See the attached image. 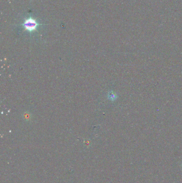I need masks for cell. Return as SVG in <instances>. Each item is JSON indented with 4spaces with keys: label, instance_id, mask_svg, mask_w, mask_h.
I'll list each match as a JSON object with an SVG mask.
<instances>
[{
    "label": "cell",
    "instance_id": "cell-1",
    "mask_svg": "<svg viewBox=\"0 0 182 183\" xmlns=\"http://www.w3.org/2000/svg\"><path fill=\"white\" fill-rule=\"evenodd\" d=\"M40 25V24H39L36 20L31 17L26 19L24 21V23L22 24L24 29L29 32H32L33 31L37 30V27Z\"/></svg>",
    "mask_w": 182,
    "mask_h": 183
},
{
    "label": "cell",
    "instance_id": "cell-2",
    "mask_svg": "<svg viewBox=\"0 0 182 183\" xmlns=\"http://www.w3.org/2000/svg\"><path fill=\"white\" fill-rule=\"evenodd\" d=\"M108 97L111 100H114L116 99V96L114 93H109V94L108 95Z\"/></svg>",
    "mask_w": 182,
    "mask_h": 183
},
{
    "label": "cell",
    "instance_id": "cell-3",
    "mask_svg": "<svg viewBox=\"0 0 182 183\" xmlns=\"http://www.w3.org/2000/svg\"><path fill=\"white\" fill-rule=\"evenodd\" d=\"M181 167H182V164H181Z\"/></svg>",
    "mask_w": 182,
    "mask_h": 183
}]
</instances>
